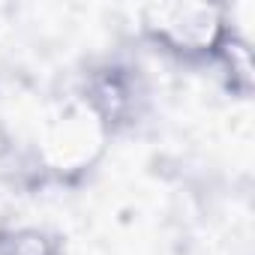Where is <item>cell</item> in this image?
<instances>
[{"mask_svg":"<svg viewBox=\"0 0 255 255\" xmlns=\"http://www.w3.org/2000/svg\"><path fill=\"white\" fill-rule=\"evenodd\" d=\"M231 30L234 24L228 18V9L210 3L147 6L141 15L144 39L186 66H210Z\"/></svg>","mask_w":255,"mask_h":255,"instance_id":"obj_1","label":"cell"},{"mask_svg":"<svg viewBox=\"0 0 255 255\" xmlns=\"http://www.w3.org/2000/svg\"><path fill=\"white\" fill-rule=\"evenodd\" d=\"M150 102L147 81L138 66L129 60H102L87 69L81 84V108L99 123V129L111 138L144 117Z\"/></svg>","mask_w":255,"mask_h":255,"instance_id":"obj_2","label":"cell"},{"mask_svg":"<svg viewBox=\"0 0 255 255\" xmlns=\"http://www.w3.org/2000/svg\"><path fill=\"white\" fill-rule=\"evenodd\" d=\"M219 69V78H222V87L237 96V99H249L252 96V87H255V78H252V51H249V42L246 36L234 27L225 42L219 45L213 63Z\"/></svg>","mask_w":255,"mask_h":255,"instance_id":"obj_3","label":"cell"},{"mask_svg":"<svg viewBox=\"0 0 255 255\" xmlns=\"http://www.w3.org/2000/svg\"><path fill=\"white\" fill-rule=\"evenodd\" d=\"M0 255H63V240L42 225L0 222Z\"/></svg>","mask_w":255,"mask_h":255,"instance_id":"obj_4","label":"cell"}]
</instances>
